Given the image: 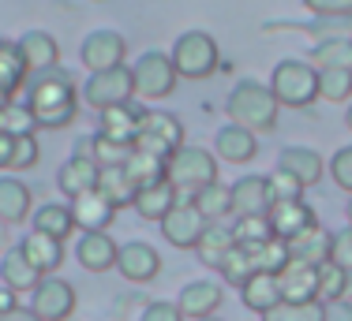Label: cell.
<instances>
[{
  "mask_svg": "<svg viewBox=\"0 0 352 321\" xmlns=\"http://www.w3.org/2000/svg\"><path fill=\"white\" fill-rule=\"evenodd\" d=\"M30 112H34L38 128L60 131L79 116V94H75V79L64 67H53L45 75H34L30 82V97H27Z\"/></svg>",
  "mask_w": 352,
  "mask_h": 321,
  "instance_id": "1",
  "label": "cell"
},
{
  "mask_svg": "<svg viewBox=\"0 0 352 321\" xmlns=\"http://www.w3.org/2000/svg\"><path fill=\"white\" fill-rule=\"evenodd\" d=\"M225 108H229V120L236 123V128H244L251 134L266 131L270 134L278 128V97L270 94V86H263V82L255 79H240L236 86H232L229 101H225Z\"/></svg>",
  "mask_w": 352,
  "mask_h": 321,
  "instance_id": "2",
  "label": "cell"
},
{
  "mask_svg": "<svg viewBox=\"0 0 352 321\" xmlns=\"http://www.w3.org/2000/svg\"><path fill=\"white\" fill-rule=\"evenodd\" d=\"M270 94L278 97V105L289 108H307L318 101V67L311 60H281L270 75Z\"/></svg>",
  "mask_w": 352,
  "mask_h": 321,
  "instance_id": "3",
  "label": "cell"
},
{
  "mask_svg": "<svg viewBox=\"0 0 352 321\" xmlns=\"http://www.w3.org/2000/svg\"><path fill=\"white\" fill-rule=\"evenodd\" d=\"M165 183H169L173 191H184V194H199L203 187L217 183L214 154H206L203 146H180L169 160H165Z\"/></svg>",
  "mask_w": 352,
  "mask_h": 321,
  "instance_id": "4",
  "label": "cell"
},
{
  "mask_svg": "<svg viewBox=\"0 0 352 321\" xmlns=\"http://www.w3.org/2000/svg\"><path fill=\"white\" fill-rule=\"evenodd\" d=\"M169 60L180 79H206L221 67V53H217V41L206 30H188L176 38Z\"/></svg>",
  "mask_w": 352,
  "mask_h": 321,
  "instance_id": "5",
  "label": "cell"
},
{
  "mask_svg": "<svg viewBox=\"0 0 352 321\" xmlns=\"http://www.w3.org/2000/svg\"><path fill=\"white\" fill-rule=\"evenodd\" d=\"M180 146H184V123L173 112H165V108H146L142 112V131L131 150L157 160H169Z\"/></svg>",
  "mask_w": 352,
  "mask_h": 321,
  "instance_id": "6",
  "label": "cell"
},
{
  "mask_svg": "<svg viewBox=\"0 0 352 321\" xmlns=\"http://www.w3.org/2000/svg\"><path fill=\"white\" fill-rule=\"evenodd\" d=\"M176 67L169 60V53H157V49H150V53H142L135 64H131V82H135V94L142 101H162L169 97L176 90Z\"/></svg>",
  "mask_w": 352,
  "mask_h": 321,
  "instance_id": "7",
  "label": "cell"
},
{
  "mask_svg": "<svg viewBox=\"0 0 352 321\" xmlns=\"http://www.w3.org/2000/svg\"><path fill=\"white\" fill-rule=\"evenodd\" d=\"M135 97V82H131V67L120 64V67H109V71H94L87 82H82V101L98 112L105 108H116V105H128Z\"/></svg>",
  "mask_w": 352,
  "mask_h": 321,
  "instance_id": "8",
  "label": "cell"
},
{
  "mask_svg": "<svg viewBox=\"0 0 352 321\" xmlns=\"http://www.w3.org/2000/svg\"><path fill=\"white\" fill-rule=\"evenodd\" d=\"M75 310V288L60 276H41V284L30 292V314L38 321H68Z\"/></svg>",
  "mask_w": 352,
  "mask_h": 321,
  "instance_id": "9",
  "label": "cell"
},
{
  "mask_svg": "<svg viewBox=\"0 0 352 321\" xmlns=\"http://www.w3.org/2000/svg\"><path fill=\"white\" fill-rule=\"evenodd\" d=\"M203 232H206L203 213H199L191 202H180V198H176V206L165 213V221H162L165 243H173V247H180V250H195L199 239H203Z\"/></svg>",
  "mask_w": 352,
  "mask_h": 321,
  "instance_id": "10",
  "label": "cell"
},
{
  "mask_svg": "<svg viewBox=\"0 0 352 321\" xmlns=\"http://www.w3.org/2000/svg\"><path fill=\"white\" fill-rule=\"evenodd\" d=\"M124 53H128L124 34H116V30H94V34H87V41H82L79 60H82V67H87L90 75H94V71L120 67L124 64Z\"/></svg>",
  "mask_w": 352,
  "mask_h": 321,
  "instance_id": "11",
  "label": "cell"
},
{
  "mask_svg": "<svg viewBox=\"0 0 352 321\" xmlns=\"http://www.w3.org/2000/svg\"><path fill=\"white\" fill-rule=\"evenodd\" d=\"M116 269H120L124 281H131V284H150L162 273V254H157L150 243L131 239V243H124L120 254H116Z\"/></svg>",
  "mask_w": 352,
  "mask_h": 321,
  "instance_id": "12",
  "label": "cell"
},
{
  "mask_svg": "<svg viewBox=\"0 0 352 321\" xmlns=\"http://www.w3.org/2000/svg\"><path fill=\"white\" fill-rule=\"evenodd\" d=\"M142 112H146V108L131 105V101H128V105H116V108H105V112H102V131H98V134H105L109 142L131 150V146H135V139H139V131H142Z\"/></svg>",
  "mask_w": 352,
  "mask_h": 321,
  "instance_id": "13",
  "label": "cell"
},
{
  "mask_svg": "<svg viewBox=\"0 0 352 321\" xmlns=\"http://www.w3.org/2000/svg\"><path fill=\"white\" fill-rule=\"evenodd\" d=\"M278 292L281 302H318V269L289 258V265L278 273Z\"/></svg>",
  "mask_w": 352,
  "mask_h": 321,
  "instance_id": "14",
  "label": "cell"
},
{
  "mask_svg": "<svg viewBox=\"0 0 352 321\" xmlns=\"http://www.w3.org/2000/svg\"><path fill=\"white\" fill-rule=\"evenodd\" d=\"M330 243H333V232L330 228H322V224H307L300 235H292L285 247H289V258L292 261H304V265H326L330 261Z\"/></svg>",
  "mask_w": 352,
  "mask_h": 321,
  "instance_id": "15",
  "label": "cell"
},
{
  "mask_svg": "<svg viewBox=\"0 0 352 321\" xmlns=\"http://www.w3.org/2000/svg\"><path fill=\"white\" fill-rule=\"evenodd\" d=\"M274 206V194L266 176H240L232 183V213L240 217H266Z\"/></svg>",
  "mask_w": 352,
  "mask_h": 321,
  "instance_id": "16",
  "label": "cell"
},
{
  "mask_svg": "<svg viewBox=\"0 0 352 321\" xmlns=\"http://www.w3.org/2000/svg\"><path fill=\"white\" fill-rule=\"evenodd\" d=\"M278 168L289 172L300 187H315L326 172V160H322V154H315L311 146H285L278 154Z\"/></svg>",
  "mask_w": 352,
  "mask_h": 321,
  "instance_id": "17",
  "label": "cell"
},
{
  "mask_svg": "<svg viewBox=\"0 0 352 321\" xmlns=\"http://www.w3.org/2000/svg\"><path fill=\"white\" fill-rule=\"evenodd\" d=\"M15 45H19L23 64H27L30 75L53 71L56 60H60V45H56V38H53V34H45V30H27Z\"/></svg>",
  "mask_w": 352,
  "mask_h": 321,
  "instance_id": "18",
  "label": "cell"
},
{
  "mask_svg": "<svg viewBox=\"0 0 352 321\" xmlns=\"http://www.w3.org/2000/svg\"><path fill=\"white\" fill-rule=\"evenodd\" d=\"M266 221H270L274 239L289 243L292 235H300L307 224H315V213H311V206H304V198H296V202H274L270 213H266Z\"/></svg>",
  "mask_w": 352,
  "mask_h": 321,
  "instance_id": "19",
  "label": "cell"
},
{
  "mask_svg": "<svg viewBox=\"0 0 352 321\" xmlns=\"http://www.w3.org/2000/svg\"><path fill=\"white\" fill-rule=\"evenodd\" d=\"M116 254H120V247L109 239V232H82L79 243H75V258H79V265L87 269V273H105V269H113Z\"/></svg>",
  "mask_w": 352,
  "mask_h": 321,
  "instance_id": "20",
  "label": "cell"
},
{
  "mask_svg": "<svg viewBox=\"0 0 352 321\" xmlns=\"http://www.w3.org/2000/svg\"><path fill=\"white\" fill-rule=\"evenodd\" d=\"M113 217H116V209L109 206L98 191H87V194H79V198H72V221H75V228H82V232H109Z\"/></svg>",
  "mask_w": 352,
  "mask_h": 321,
  "instance_id": "21",
  "label": "cell"
},
{
  "mask_svg": "<svg viewBox=\"0 0 352 321\" xmlns=\"http://www.w3.org/2000/svg\"><path fill=\"white\" fill-rule=\"evenodd\" d=\"M214 154L221 160H229V165H248L258 154V139L251 131L236 128V123H229V128H221L214 134Z\"/></svg>",
  "mask_w": 352,
  "mask_h": 321,
  "instance_id": "22",
  "label": "cell"
},
{
  "mask_svg": "<svg viewBox=\"0 0 352 321\" xmlns=\"http://www.w3.org/2000/svg\"><path fill=\"white\" fill-rule=\"evenodd\" d=\"M176 307H180L184 318H195V321L214 318V310L221 307V288L214 281H191V284H184Z\"/></svg>",
  "mask_w": 352,
  "mask_h": 321,
  "instance_id": "23",
  "label": "cell"
},
{
  "mask_svg": "<svg viewBox=\"0 0 352 321\" xmlns=\"http://www.w3.org/2000/svg\"><path fill=\"white\" fill-rule=\"evenodd\" d=\"M0 281H4L8 292L23 295V292H34V288H38V284H41V273L30 265L27 254H23L19 247H12V250H4V258H0Z\"/></svg>",
  "mask_w": 352,
  "mask_h": 321,
  "instance_id": "24",
  "label": "cell"
},
{
  "mask_svg": "<svg viewBox=\"0 0 352 321\" xmlns=\"http://www.w3.org/2000/svg\"><path fill=\"white\" fill-rule=\"evenodd\" d=\"M19 250L27 254V261L38 269L41 276L56 273V269H60V261H64V243L53 239V235H41V232H30L27 239L19 243Z\"/></svg>",
  "mask_w": 352,
  "mask_h": 321,
  "instance_id": "25",
  "label": "cell"
},
{
  "mask_svg": "<svg viewBox=\"0 0 352 321\" xmlns=\"http://www.w3.org/2000/svg\"><path fill=\"white\" fill-rule=\"evenodd\" d=\"M30 187L15 176H0V224H19L30 213Z\"/></svg>",
  "mask_w": 352,
  "mask_h": 321,
  "instance_id": "26",
  "label": "cell"
},
{
  "mask_svg": "<svg viewBox=\"0 0 352 321\" xmlns=\"http://www.w3.org/2000/svg\"><path fill=\"white\" fill-rule=\"evenodd\" d=\"M56 187H60L68 198H79V194L94 191L98 187V165L94 160H82V157H68L56 172Z\"/></svg>",
  "mask_w": 352,
  "mask_h": 321,
  "instance_id": "27",
  "label": "cell"
},
{
  "mask_svg": "<svg viewBox=\"0 0 352 321\" xmlns=\"http://www.w3.org/2000/svg\"><path fill=\"white\" fill-rule=\"evenodd\" d=\"M27 64H23V53L15 41L0 38V94L4 97H15L23 90V82H27Z\"/></svg>",
  "mask_w": 352,
  "mask_h": 321,
  "instance_id": "28",
  "label": "cell"
},
{
  "mask_svg": "<svg viewBox=\"0 0 352 321\" xmlns=\"http://www.w3.org/2000/svg\"><path fill=\"white\" fill-rule=\"evenodd\" d=\"M94 191L102 194L113 209H124V206H131V202H135V187H131V180L124 176V165L98 168V187Z\"/></svg>",
  "mask_w": 352,
  "mask_h": 321,
  "instance_id": "29",
  "label": "cell"
},
{
  "mask_svg": "<svg viewBox=\"0 0 352 321\" xmlns=\"http://www.w3.org/2000/svg\"><path fill=\"white\" fill-rule=\"evenodd\" d=\"M176 206V191L169 183H154V187H142L135 191V202H131V209L142 217V221H165V213Z\"/></svg>",
  "mask_w": 352,
  "mask_h": 321,
  "instance_id": "30",
  "label": "cell"
},
{
  "mask_svg": "<svg viewBox=\"0 0 352 321\" xmlns=\"http://www.w3.org/2000/svg\"><path fill=\"white\" fill-rule=\"evenodd\" d=\"M240 302H244L248 310H255V314H266V310H274L281 302V292H278V276L270 273H255L251 281L240 288Z\"/></svg>",
  "mask_w": 352,
  "mask_h": 321,
  "instance_id": "31",
  "label": "cell"
},
{
  "mask_svg": "<svg viewBox=\"0 0 352 321\" xmlns=\"http://www.w3.org/2000/svg\"><path fill=\"white\" fill-rule=\"evenodd\" d=\"M232 247H236V239H232L229 224H206V232H203V239H199L195 250H199V261H203V265L221 269V261Z\"/></svg>",
  "mask_w": 352,
  "mask_h": 321,
  "instance_id": "32",
  "label": "cell"
},
{
  "mask_svg": "<svg viewBox=\"0 0 352 321\" xmlns=\"http://www.w3.org/2000/svg\"><path fill=\"white\" fill-rule=\"evenodd\" d=\"M191 206L203 213L206 224H217L221 217L232 213V187H225V183H210V187H203L199 194H191Z\"/></svg>",
  "mask_w": 352,
  "mask_h": 321,
  "instance_id": "33",
  "label": "cell"
},
{
  "mask_svg": "<svg viewBox=\"0 0 352 321\" xmlns=\"http://www.w3.org/2000/svg\"><path fill=\"white\" fill-rule=\"evenodd\" d=\"M34 232L41 235H53V239H68L75 232V221H72V206H56V202H45V206L34 213Z\"/></svg>",
  "mask_w": 352,
  "mask_h": 321,
  "instance_id": "34",
  "label": "cell"
},
{
  "mask_svg": "<svg viewBox=\"0 0 352 321\" xmlns=\"http://www.w3.org/2000/svg\"><path fill=\"white\" fill-rule=\"evenodd\" d=\"M124 176L131 180V187H135V191L154 187V183H165V160L135 154V150H131V157L124 160Z\"/></svg>",
  "mask_w": 352,
  "mask_h": 321,
  "instance_id": "35",
  "label": "cell"
},
{
  "mask_svg": "<svg viewBox=\"0 0 352 321\" xmlns=\"http://www.w3.org/2000/svg\"><path fill=\"white\" fill-rule=\"evenodd\" d=\"M345 295H352V273H345V269L333 265V261L318 265V302L333 307V302H341Z\"/></svg>",
  "mask_w": 352,
  "mask_h": 321,
  "instance_id": "36",
  "label": "cell"
},
{
  "mask_svg": "<svg viewBox=\"0 0 352 321\" xmlns=\"http://www.w3.org/2000/svg\"><path fill=\"white\" fill-rule=\"evenodd\" d=\"M311 64L315 67H341L352 71V38H326L311 45Z\"/></svg>",
  "mask_w": 352,
  "mask_h": 321,
  "instance_id": "37",
  "label": "cell"
},
{
  "mask_svg": "<svg viewBox=\"0 0 352 321\" xmlns=\"http://www.w3.org/2000/svg\"><path fill=\"white\" fill-rule=\"evenodd\" d=\"M0 131H4L8 139H27V134L38 131L34 112H30L27 101H8V105L0 108Z\"/></svg>",
  "mask_w": 352,
  "mask_h": 321,
  "instance_id": "38",
  "label": "cell"
},
{
  "mask_svg": "<svg viewBox=\"0 0 352 321\" xmlns=\"http://www.w3.org/2000/svg\"><path fill=\"white\" fill-rule=\"evenodd\" d=\"M244 247V243H240ZM251 250V261H255V273H270L278 276L285 265H289V247H285L281 239H266V243H255Z\"/></svg>",
  "mask_w": 352,
  "mask_h": 321,
  "instance_id": "39",
  "label": "cell"
},
{
  "mask_svg": "<svg viewBox=\"0 0 352 321\" xmlns=\"http://www.w3.org/2000/svg\"><path fill=\"white\" fill-rule=\"evenodd\" d=\"M217 273H221L225 281L232 284V288H244L251 276H255V261H251V250L236 243V247L225 254V261H221V269H217Z\"/></svg>",
  "mask_w": 352,
  "mask_h": 321,
  "instance_id": "40",
  "label": "cell"
},
{
  "mask_svg": "<svg viewBox=\"0 0 352 321\" xmlns=\"http://www.w3.org/2000/svg\"><path fill=\"white\" fill-rule=\"evenodd\" d=\"M318 97L322 101H349L352 97V71L318 67Z\"/></svg>",
  "mask_w": 352,
  "mask_h": 321,
  "instance_id": "41",
  "label": "cell"
},
{
  "mask_svg": "<svg viewBox=\"0 0 352 321\" xmlns=\"http://www.w3.org/2000/svg\"><path fill=\"white\" fill-rule=\"evenodd\" d=\"M263 321H326V302H278Z\"/></svg>",
  "mask_w": 352,
  "mask_h": 321,
  "instance_id": "42",
  "label": "cell"
},
{
  "mask_svg": "<svg viewBox=\"0 0 352 321\" xmlns=\"http://www.w3.org/2000/svg\"><path fill=\"white\" fill-rule=\"evenodd\" d=\"M232 239H236V243H244V247H255V243L274 239L270 221H266V217H240V221L232 224Z\"/></svg>",
  "mask_w": 352,
  "mask_h": 321,
  "instance_id": "43",
  "label": "cell"
},
{
  "mask_svg": "<svg viewBox=\"0 0 352 321\" xmlns=\"http://www.w3.org/2000/svg\"><path fill=\"white\" fill-rule=\"evenodd\" d=\"M41 157L38 150V139L34 134H27V139H12V157H8V168L12 172H27V168H34Z\"/></svg>",
  "mask_w": 352,
  "mask_h": 321,
  "instance_id": "44",
  "label": "cell"
},
{
  "mask_svg": "<svg viewBox=\"0 0 352 321\" xmlns=\"http://www.w3.org/2000/svg\"><path fill=\"white\" fill-rule=\"evenodd\" d=\"M90 157H94V165H98V168H109V165H124V160L131 157V150L116 146V142H109L105 134H98V131H94V150H90Z\"/></svg>",
  "mask_w": 352,
  "mask_h": 321,
  "instance_id": "45",
  "label": "cell"
},
{
  "mask_svg": "<svg viewBox=\"0 0 352 321\" xmlns=\"http://www.w3.org/2000/svg\"><path fill=\"white\" fill-rule=\"evenodd\" d=\"M266 183H270L274 202H296V198H304V187H300L289 172H281V168H274V172L266 176Z\"/></svg>",
  "mask_w": 352,
  "mask_h": 321,
  "instance_id": "46",
  "label": "cell"
},
{
  "mask_svg": "<svg viewBox=\"0 0 352 321\" xmlns=\"http://www.w3.org/2000/svg\"><path fill=\"white\" fill-rule=\"evenodd\" d=\"M315 19H352V0H304Z\"/></svg>",
  "mask_w": 352,
  "mask_h": 321,
  "instance_id": "47",
  "label": "cell"
},
{
  "mask_svg": "<svg viewBox=\"0 0 352 321\" xmlns=\"http://www.w3.org/2000/svg\"><path fill=\"white\" fill-rule=\"evenodd\" d=\"M330 180L338 183L341 191L352 194V146H341L338 154L330 157Z\"/></svg>",
  "mask_w": 352,
  "mask_h": 321,
  "instance_id": "48",
  "label": "cell"
},
{
  "mask_svg": "<svg viewBox=\"0 0 352 321\" xmlns=\"http://www.w3.org/2000/svg\"><path fill=\"white\" fill-rule=\"evenodd\" d=\"M330 261H333V265H341L345 273H352V228H341V232H333Z\"/></svg>",
  "mask_w": 352,
  "mask_h": 321,
  "instance_id": "49",
  "label": "cell"
},
{
  "mask_svg": "<svg viewBox=\"0 0 352 321\" xmlns=\"http://www.w3.org/2000/svg\"><path fill=\"white\" fill-rule=\"evenodd\" d=\"M139 321H184V314H180V307H176V302L157 299V302H150V307L142 310Z\"/></svg>",
  "mask_w": 352,
  "mask_h": 321,
  "instance_id": "50",
  "label": "cell"
},
{
  "mask_svg": "<svg viewBox=\"0 0 352 321\" xmlns=\"http://www.w3.org/2000/svg\"><path fill=\"white\" fill-rule=\"evenodd\" d=\"M326 321H352V302H333V307H326Z\"/></svg>",
  "mask_w": 352,
  "mask_h": 321,
  "instance_id": "51",
  "label": "cell"
},
{
  "mask_svg": "<svg viewBox=\"0 0 352 321\" xmlns=\"http://www.w3.org/2000/svg\"><path fill=\"white\" fill-rule=\"evenodd\" d=\"M12 310H19V295L0 288V314H12Z\"/></svg>",
  "mask_w": 352,
  "mask_h": 321,
  "instance_id": "52",
  "label": "cell"
},
{
  "mask_svg": "<svg viewBox=\"0 0 352 321\" xmlns=\"http://www.w3.org/2000/svg\"><path fill=\"white\" fill-rule=\"evenodd\" d=\"M8 157H12V139L0 131V168H8Z\"/></svg>",
  "mask_w": 352,
  "mask_h": 321,
  "instance_id": "53",
  "label": "cell"
},
{
  "mask_svg": "<svg viewBox=\"0 0 352 321\" xmlns=\"http://www.w3.org/2000/svg\"><path fill=\"white\" fill-rule=\"evenodd\" d=\"M0 321H38V318L30 314V310L19 307V310H12V314H0Z\"/></svg>",
  "mask_w": 352,
  "mask_h": 321,
  "instance_id": "54",
  "label": "cell"
},
{
  "mask_svg": "<svg viewBox=\"0 0 352 321\" xmlns=\"http://www.w3.org/2000/svg\"><path fill=\"white\" fill-rule=\"evenodd\" d=\"M8 250V224H0V254Z\"/></svg>",
  "mask_w": 352,
  "mask_h": 321,
  "instance_id": "55",
  "label": "cell"
},
{
  "mask_svg": "<svg viewBox=\"0 0 352 321\" xmlns=\"http://www.w3.org/2000/svg\"><path fill=\"white\" fill-rule=\"evenodd\" d=\"M345 123H349V128H352V105H349V112H345Z\"/></svg>",
  "mask_w": 352,
  "mask_h": 321,
  "instance_id": "56",
  "label": "cell"
},
{
  "mask_svg": "<svg viewBox=\"0 0 352 321\" xmlns=\"http://www.w3.org/2000/svg\"><path fill=\"white\" fill-rule=\"evenodd\" d=\"M345 213H349V228H352V198H349V209H345Z\"/></svg>",
  "mask_w": 352,
  "mask_h": 321,
  "instance_id": "57",
  "label": "cell"
},
{
  "mask_svg": "<svg viewBox=\"0 0 352 321\" xmlns=\"http://www.w3.org/2000/svg\"><path fill=\"white\" fill-rule=\"evenodd\" d=\"M8 101H12V97H4V94H0V108H4V105H8Z\"/></svg>",
  "mask_w": 352,
  "mask_h": 321,
  "instance_id": "58",
  "label": "cell"
},
{
  "mask_svg": "<svg viewBox=\"0 0 352 321\" xmlns=\"http://www.w3.org/2000/svg\"><path fill=\"white\" fill-rule=\"evenodd\" d=\"M203 321H221V318H217V314H214V318H203Z\"/></svg>",
  "mask_w": 352,
  "mask_h": 321,
  "instance_id": "59",
  "label": "cell"
}]
</instances>
